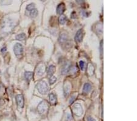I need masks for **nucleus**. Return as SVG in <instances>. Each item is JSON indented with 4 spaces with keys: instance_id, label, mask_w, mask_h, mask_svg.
Segmentation results:
<instances>
[{
    "instance_id": "20e7f679",
    "label": "nucleus",
    "mask_w": 137,
    "mask_h": 121,
    "mask_svg": "<svg viewBox=\"0 0 137 121\" xmlns=\"http://www.w3.org/2000/svg\"><path fill=\"white\" fill-rule=\"evenodd\" d=\"M72 111L73 114L77 117L81 116L83 114V109L80 103H75L73 107Z\"/></svg>"
},
{
    "instance_id": "f3484780",
    "label": "nucleus",
    "mask_w": 137,
    "mask_h": 121,
    "mask_svg": "<svg viewBox=\"0 0 137 121\" xmlns=\"http://www.w3.org/2000/svg\"><path fill=\"white\" fill-rule=\"evenodd\" d=\"M66 22V17L65 15H61L60 16L59 18V22L60 24L63 25V24H65Z\"/></svg>"
},
{
    "instance_id": "a878e982",
    "label": "nucleus",
    "mask_w": 137,
    "mask_h": 121,
    "mask_svg": "<svg viewBox=\"0 0 137 121\" xmlns=\"http://www.w3.org/2000/svg\"><path fill=\"white\" fill-rule=\"evenodd\" d=\"M77 3H82H82H83L84 1L79 0V1H77Z\"/></svg>"
},
{
    "instance_id": "423d86ee",
    "label": "nucleus",
    "mask_w": 137,
    "mask_h": 121,
    "mask_svg": "<svg viewBox=\"0 0 137 121\" xmlns=\"http://www.w3.org/2000/svg\"><path fill=\"white\" fill-rule=\"evenodd\" d=\"M68 41V34L65 32H62L59 36V42L60 44L63 45Z\"/></svg>"
},
{
    "instance_id": "1a4fd4ad",
    "label": "nucleus",
    "mask_w": 137,
    "mask_h": 121,
    "mask_svg": "<svg viewBox=\"0 0 137 121\" xmlns=\"http://www.w3.org/2000/svg\"><path fill=\"white\" fill-rule=\"evenodd\" d=\"M66 7H65V5L63 2H61V3L59 4L57 7V13L59 15H62V13L65 12Z\"/></svg>"
},
{
    "instance_id": "bb28decb",
    "label": "nucleus",
    "mask_w": 137,
    "mask_h": 121,
    "mask_svg": "<svg viewBox=\"0 0 137 121\" xmlns=\"http://www.w3.org/2000/svg\"><path fill=\"white\" fill-rule=\"evenodd\" d=\"M0 73H1V71H0Z\"/></svg>"
},
{
    "instance_id": "412c9836",
    "label": "nucleus",
    "mask_w": 137,
    "mask_h": 121,
    "mask_svg": "<svg viewBox=\"0 0 137 121\" xmlns=\"http://www.w3.org/2000/svg\"><path fill=\"white\" fill-rule=\"evenodd\" d=\"M79 66L81 67V69L82 70H84L85 67V62L83 60H81L79 62Z\"/></svg>"
},
{
    "instance_id": "4be33fe9",
    "label": "nucleus",
    "mask_w": 137,
    "mask_h": 121,
    "mask_svg": "<svg viewBox=\"0 0 137 121\" xmlns=\"http://www.w3.org/2000/svg\"><path fill=\"white\" fill-rule=\"evenodd\" d=\"M101 53L102 55L103 54V40L101 42Z\"/></svg>"
},
{
    "instance_id": "f03ea898",
    "label": "nucleus",
    "mask_w": 137,
    "mask_h": 121,
    "mask_svg": "<svg viewBox=\"0 0 137 121\" xmlns=\"http://www.w3.org/2000/svg\"><path fill=\"white\" fill-rule=\"evenodd\" d=\"M49 108L48 103L46 100H43L40 102L37 107V110L40 114H45L47 113Z\"/></svg>"
},
{
    "instance_id": "dca6fc26",
    "label": "nucleus",
    "mask_w": 137,
    "mask_h": 121,
    "mask_svg": "<svg viewBox=\"0 0 137 121\" xmlns=\"http://www.w3.org/2000/svg\"><path fill=\"white\" fill-rule=\"evenodd\" d=\"M16 39L17 40H20V41H23V40H24L26 38V34L24 33H21V34H18L16 36Z\"/></svg>"
},
{
    "instance_id": "2eb2a0df",
    "label": "nucleus",
    "mask_w": 137,
    "mask_h": 121,
    "mask_svg": "<svg viewBox=\"0 0 137 121\" xmlns=\"http://www.w3.org/2000/svg\"><path fill=\"white\" fill-rule=\"evenodd\" d=\"M91 85L90 83H85L84 86L83 87V92L84 93L87 94L91 91Z\"/></svg>"
},
{
    "instance_id": "4468645a",
    "label": "nucleus",
    "mask_w": 137,
    "mask_h": 121,
    "mask_svg": "<svg viewBox=\"0 0 137 121\" xmlns=\"http://www.w3.org/2000/svg\"><path fill=\"white\" fill-rule=\"evenodd\" d=\"M33 76H34V73L32 72H26L24 73V77L26 79V80L29 81L33 78Z\"/></svg>"
},
{
    "instance_id": "aec40b11",
    "label": "nucleus",
    "mask_w": 137,
    "mask_h": 121,
    "mask_svg": "<svg viewBox=\"0 0 137 121\" xmlns=\"http://www.w3.org/2000/svg\"><path fill=\"white\" fill-rule=\"evenodd\" d=\"M57 81V78L54 76H51V77L49 78V83L51 85H53L54 83H55Z\"/></svg>"
},
{
    "instance_id": "6e6552de",
    "label": "nucleus",
    "mask_w": 137,
    "mask_h": 121,
    "mask_svg": "<svg viewBox=\"0 0 137 121\" xmlns=\"http://www.w3.org/2000/svg\"><path fill=\"white\" fill-rule=\"evenodd\" d=\"M71 68V65L70 63H66L65 65L63 66V67L62 68L61 70V73L62 75H66L67 73H68L70 72Z\"/></svg>"
},
{
    "instance_id": "a211bd4d",
    "label": "nucleus",
    "mask_w": 137,
    "mask_h": 121,
    "mask_svg": "<svg viewBox=\"0 0 137 121\" xmlns=\"http://www.w3.org/2000/svg\"><path fill=\"white\" fill-rule=\"evenodd\" d=\"M64 94H65V96H66L69 94L70 91V86L69 84H65L64 85Z\"/></svg>"
},
{
    "instance_id": "0eeeda50",
    "label": "nucleus",
    "mask_w": 137,
    "mask_h": 121,
    "mask_svg": "<svg viewBox=\"0 0 137 121\" xmlns=\"http://www.w3.org/2000/svg\"><path fill=\"white\" fill-rule=\"evenodd\" d=\"M84 37V31L83 29H80L76 33L75 36V40L77 42H81L82 41V39Z\"/></svg>"
},
{
    "instance_id": "39448f33",
    "label": "nucleus",
    "mask_w": 137,
    "mask_h": 121,
    "mask_svg": "<svg viewBox=\"0 0 137 121\" xmlns=\"http://www.w3.org/2000/svg\"><path fill=\"white\" fill-rule=\"evenodd\" d=\"M16 102L18 107L23 108L24 105V97L22 94H18L16 96Z\"/></svg>"
},
{
    "instance_id": "393cba45",
    "label": "nucleus",
    "mask_w": 137,
    "mask_h": 121,
    "mask_svg": "<svg viewBox=\"0 0 137 121\" xmlns=\"http://www.w3.org/2000/svg\"><path fill=\"white\" fill-rule=\"evenodd\" d=\"M88 121H96V120L93 118H92V117H88Z\"/></svg>"
},
{
    "instance_id": "f8f14e48",
    "label": "nucleus",
    "mask_w": 137,
    "mask_h": 121,
    "mask_svg": "<svg viewBox=\"0 0 137 121\" xmlns=\"http://www.w3.org/2000/svg\"><path fill=\"white\" fill-rule=\"evenodd\" d=\"M45 70H46V67L45 65H43V64L40 65L39 66V67H38V69H37V75H42L43 74L45 73Z\"/></svg>"
},
{
    "instance_id": "f257e3e1",
    "label": "nucleus",
    "mask_w": 137,
    "mask_h": 121,
    "mask_svg": "<svg viewBox=\"0 0 137 121\" xmlns=\"http://www.w3.org/2000/svg\"><path fill=\"white\" fill-rule=\"evenodd\" d=\"M37 89L41 94H46L49 91L48 84L45 81H41L37 85Z\"/></svg>"
},
{
    "instance_id": "9b49d317",
    "label": "nucleus",
    "mask_w": 137,
    "mask_h": 121,
    "mask_svg": "<svg viewBox=\"0 0 137 121\" xmlns=\"http://www.w3.org/2000/svg\"><path fill=\"white\" fill-rule=\"evenodd\" d=\"M55 71V67L54 65H51L48 67L47 70V73L48 76H53Z\"/></svg>"
},
{
    "instance_id": "5701e85b",
    "label": "nucleus",
    "mask_w": 137,
    "mask_h": 121,
    "mask_svg": "<svg viewBox=\"0 0 137 121\" xmlns=\"http://www.w3.org/2000/svg\"><path fill=\"white\" fill-rule=\"evenodd\" d=\"M82 15L84 16V17H88V12H86V11H82Z\"/></svg>"
},
{
    "instance_id": "7ed1b4c3",
    "label": "nucleus",
    "mask_w": 137,
    "mask_h": 121,
    "mask_svg": "<svg viewBox=\"0 0 137 121\" xmlns=\"http://www.w3.org/2000/svg\"><path fill=\"white\" fill-rule=\"evenodd\" d=\"M13 52L17 58H20L23 56V47L21 44L17 43L13 47Z\"/></svg>"
},
{
    "instance_id": "6ab92c4d",
    "label": "nucleus",
    "mask_w": 137,
    "mask_h": 121,
    "mask_svg": "<svg viewBox=\"0 0 137 121\" xmlns=\"http://www.w3.org/2000/svg\"><path fill=\"white\" fill-rule=\"evenodd\" d=\"M34 9H35V4L34 3H31L28 4L26 7V13L30 12Z\"/></svg>"
},
{
    "instance_id": "b1692460",
    "label": "nucleus",
    "mask_w": 137,
    "mask_h": 121,
    "mask_svg": "<svg viewBox=\"0 0 137 121\" xmlns=\"http://www.w3.org/2000/svg\"><path fill=\"white\" fill-rule=\"evenodd\" d=\"M75 98H76V97H73V96H72V97H71V98H70V104H72V103H73L74 101V100H75Z\"/></svg>"
},
{
    "instance_id": "9d476101",
    "label": "nucleus",
    "mask_w": 137,
    "mask_h": 121,
    "mask_svg": "<svg viewBox=\"0 0 137 121\" xmlns=\"http://www.w3.org/2000/svg\"><path fill=\"white\" fill-rule=\"evenodd\" d=\"M26 13L28 15V16H29V17H31V18H34L37 17L39 12H38L37 9H32V11H31L30 12H27Z\"/></svg>"
},
{
    "instance_id": "ddd939ff",
    "label": "nucleus",
    "mask_w": 137,
    "mask_h": 121,
    "mask_svg": "<svg viewBox=\"0 0 137 121\" xmlns=\"http://www.w3.org/2000/svg\"><path fill=\"white\" fill-rule=\"evenodd\" d=\"M49 101H50V103L53 105H55L57 103V97L54 93H51L49 94Z\"/></svg>"
}]
</instances>
